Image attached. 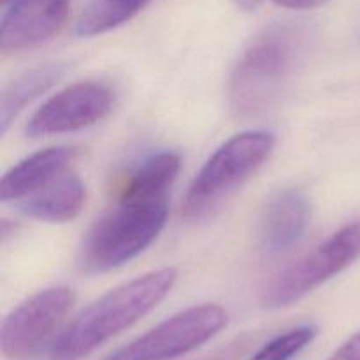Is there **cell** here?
<instances>
[{"label":"cell","mask_w":360,"mask_h":360,"mask_svg":"<svg viewBox=\"0 0 360 360\" xmlns=\"http://www.w3.org/2000/svg\"><path fill=\"white\" fill-rule=\"evenodd\" d=\"M308 48V30L297 23H278L260 32L239 56L229 79V104L234 115L253 116L269 108Z\"/></svg>","instance_id":"cell-3"},{"label":"cell","mask_w":360,"mask_h":360,"mask_svg":"<svg viewBox=\"0 0 360 360\" xmlns=\"http://www.w3.org/2000/svg\"><path fill=\"white\" fill-rule=\"evenodd\" d=\"M67 67L63 63H46V65L34 67L25 70L18 77H14L2 91V104H0V129L2 136L7 132L11 123L28 104L41 97L42 94L55 86L65 74Z\"/></svg>","instance_id":"cell-13"},{"label":"cell","mask_w":360,"mask_h":360,"mask_svg":"<svg viewBox=\"0 0 360 360\" xmlns=\"http://www.w3.org/2000/svg\"><path fill=\"white\" fill-rule=\"evenodd\" d=\"M227 326V313L218 304H202L171 316L116 350L104 360H171L217 336Z\"/></svg>","instance_id":"cell-6"},{"label":"cell","mask_w":360,"mask_h":360,"mask_svg":"<svg viewBox=\"0 0 360 360\" xmlns=\"http://www.w3.org/2000/svg\"><path fill=\"white\" fill-rule=\"evenodd\" d=\"M76 157L77 150L74 146H53L18 162L4 174L0 183V199L2 202L21 200L39 192L62 176Z\"/></svg>","instance_id":"cell-11"},{"label":"cell","mask_w":360,"mask_h":360,"mask_svg":"<svg viewBox=\"0 0 360 360\" xmlns=\"http://www.w3.org/2000/svg\"><path fill=\"white\" fill-rule=\"evenodd\" d=\"M115 104V94L104 83L70 84L44 102L28 122V137H44L88 129L102 122Z\"/></svg>","instance_id":"cell-8"},{"label":"cell","mask_w":360,"mask_h":360,"mask_svg":"<svg viewBox=\"0 0 360 360\" xmlns=\"http://www.w3.org/2000/svg\"><path fill=\"white\" fill-rule=\"evenodd\" d=\"M150 0H91L76 23L77 37L105 34L139 14Z\"/></svg>","instance_id":"cell-14"},{"label":"cell","mask_w":360,"mask_h":360,"mask_svg":"<svg viewBox=\"0 0 360 360\" xmlns=\"http://www.w3.org/2000/svg\"><path fill=\"white\" fill-rule=\"evenodd\" d=\"M207 360H231L229 355H225V357H213V359H207Z\"/></svg>","instance_id":"cell-18"},{"label":"cell","mask_w":360,"mask_h":360,"mask_svg":"<svg viewBox=\"0 0 360 360\" xmlns=\"http://www.w3.org/2000/svg\"><path fill=\"white\" fill-rule=\"evenodd\" d=\"M172 267L151 271L112 288L84 308L49 345L48 360H81L143 319L172 290Z\"/></svg>","instance_id":"cell-2"},{"label":"cell","mask_w":360,"mask_h":360,"mask_svg":"<svg viewBox=\"0 0 360 360\" xmlns=\"http://www.w3.org/2000/svg\"><path fill=\"white\" fill-rule=\"evenodd\" d=\"M76 295L69 287L37 292L9 313L2 323L0 347L9 360H28L41 352L46 341L62 326L72 309Z\"/></svg>","instance_id":"cell-7"},{"label":"cell","mask_w":360,"mask_h":360,"mask_svg":"<svg viewBox=\"0 0 360 360\" xmlns=\"http://www.w3.org/2000/svg\"><path fill=\"white\" fill-rule=\"evenodd\" d=\"M262 0H234V4L238 7H241L243 11H253L260 6ZM276 6L287 7V9H315V7L323 6L329 0H271Z\"/></svg>","instance_id":"cell-16"},{"label":"cell","mask_w":360,"mask_h":360,"mask_svg":"<svg viewBox=\"0 0 360 360\" xmlns=\"http://www.w3.org/2000/svg\"><path fill=\"white\" fill-rule=\"evenodd\" d=\"M311 220V204L297 188H283L269 197L259 220V243L271 257L290 252Z\"/></svg>","instance_id":"cell-10"},{"label":"cell","mask_w":360,"mask_h":360,"mask_svg":"<svg viewBox=\"0 0 360 360\" xmlns=\"http://www.w3.org/2000/svg\"><path fill=\"white\" fill-rule=\"evenodd\" d=\"M86 190L76 172L65 171L62 176L46 185L39 192L16 200L18 210L25 217L51 224L70 221L81 213Z\"/></svg>","instance_id":"cell-12"},{"label":"cell","mask_w":360,"mask_h":360,"mask_svg":"<svg viewBox=\"0 0 360 360\" xmlns=\"http://www.w3.org/2000/svg\"><path fill=\"white\" fill-rule=\"evenodd\" d=\"M0 23L4 53L30 49L49 41L69 16V0H11Z\"/></svg>","instance_id":"cell-9"},{"label":"cell","mask_w":360,"mask_h":360,"mask_svg":"<svg viewBox=\"0 0 360 360\" xmlns=\"http://www.w3.org/2000/svg\"><path fill=\"white\" fill-rule=\"evenodd\" d=\"M273 150L274 136L266 130H246L225 141L193 178L183 200V217L190 221L210 217Z\"/></svg>","instance_id":"cell-4"},{"label":"cell","mask_w":360,"mask_h":360,"mask_svg":"<svg viewBox=\"0 0 360 360\" xmlns=\"http://www.w3.org/2000/svg\"><path fill=\"white\" fill-rule=\"evenodd\" d=\"M11 2V0H2V4H4V6H6V4H9Z\"/></svg>","instance_id":"cell-19"},{"label":"cell","mask_w":360,"mask_h":360,"mask_svg":"<svg viewBox=\"0 0 360 360\" xmlns=\"http://www.w3.org/2000/svg\"><path fill=\"white\" fill-rule=\"evenodd\" d=\"M316 336V327L301 326L273 338L264 345L252 360H292L301 354Z\"/></svg>","instance_id":"cell-15"},{"label":"cell","mask_w":360,"mask_h":360,"mask_svg":"<svg viewBox=\"0 0 360 360\" xmlns=\"http://www.w3.org/2000/svg\"><path fill=\"white\" fill-rule=\"evenodd\" d=\"M357 259H360V220L345 225L311 253L278 274L264 288V308L280 309L294 304Z\"/></svg>","instance_id":"cell-5"},{"label":"cell","mask_w":360,"mask_h":360,"mask_svg":"<svg viewBox=\"0 0 360 360\" xmlns=\"http://www.w3.org/2000/svg\"><path fill=\"white\" fill-rule=\"evenodd\" d=\"M181 167L174 151H160L141 162L84 238L79 267L105 273L136 259L157 239L167 221L169 192Z\"/></svg>","instance_id":"cell-1"},{"label":"cell","mask_w":360,"mask_h":360,"mask_svg":"<svg viewBox=\"0 0 360 360\" xmlns=\"http://www.w3.org/2000/svg\"><path fill=\"white\" fill-rule=\"evenodd\" d=\"M327 360H360V333L341 345Z\"/></svg>","instance_id":"cell-17"}]
</instances>
